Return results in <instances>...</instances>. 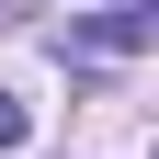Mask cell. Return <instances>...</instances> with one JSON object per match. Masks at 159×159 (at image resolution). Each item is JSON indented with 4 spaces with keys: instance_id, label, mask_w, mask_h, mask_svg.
I'll list each match as a JSON object with an SVG mask.
<instances>
[{
    "instance_id": "cell-1",
    "label": "cell",
    "mask_w": 159,
    "mask_h": 159,
    "mask_svg": "<svg viewBox=\"0 0 159 159\" xmlns=\"http://www.w3.org/2000/svg\"><path fill=\"white\" fill-rule=\"evenodd\" d=\"M148 0H125V11H91V34H80V46H91V57H136V46H148Z\"/></svg>"
},
{
    "instance_id": "cell-2",
    "label": "cell",
    "mask_w": 159,
    "mask_h": 159,
    "mask_svg": "<svg viewBox=\"0 0 159 159\" xmlns=\"http://www.w3.org/2000/svg\"><path fill=\"white\" fill-rule=\"evenodd\" d=\"M23 136H34V114H23V102H0V148H23Z\"/></svg>"
}]
</instances>
